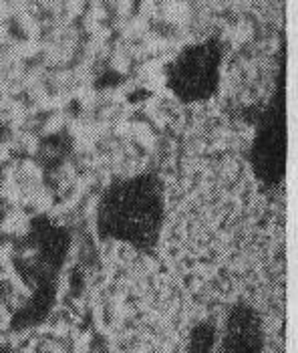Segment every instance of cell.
Returning <instances> with one entry per match:
<instances>
[{
  "instance_id": "obj_1",
  "label": "cell",
  "mask_w": 298,
  "mask_h": 353,
  "mask_svg": "<svg viewBox=\"0 0 298 353\" xmlns=\"http://www.w3.org/2000/svg\"><path fill=\"white\" fill-rule=\"evenodd\" d=\"M163 222L165 192L156 174L115 180L97 204V234L137 250H151L160 243Z\"/></svg>"
},
{
  "instance_id": "obj_4",
  "label": "cell",
  "mask_w": 298,
  "mask_h": 353,
  "mask_svg": "<svg viewBox=\"0 0 298 353\" xmlns=\"http://www.w3.org/2000/svg\"><path fill=\"white\" fill-rule=\"evenodd\" d=\"M264 341L266 335L262 315L244 301L232 305L224 323L217 353H262Z\"/></svg>"
},
{
  "instance_id": "obj_5",
  "label": "cell",
  "mask_w": 298,
  "mask_h": 353,
  "mask_svg": "<svg viewBox=\"0 0 298 353\" xmlns=\"http://www.w3.org/2000/svg\"><path fill=\"white\" fill-rule=\"evenodd\" d=\"M217 341V327L214 321H200L190 331L188 353H212Z\"/></svg>"
},
{
  "instance_id": "obj_3",
  "label": "cell",
  "mask_w": 298,
  "mask_h": 353,
  "mask_svg": "<svg viewBox=\"0 0 298 353\" xmlns=\"http://www.w3.org/2000/svg\"><path fill=\"white\" fill-rule=\"evenodd\" d=\"M220 59L222 53L214 41L188 47L169 69V89L188 103L210 99L220 79Z\"/></svg>"
},
{
  "instance_id": "obj_2",
  "label": "cell",
  "mask_w": 298,
  "mask_h": 353,
  "mask_svg": "<svg viewBox=\"0 0 298 353\" xmlns=\"http://www.w3.org/2000/svg\"><path fill=\"white\" fill-rule=\"evenodd\" d=\"M250 165L260 184L280 186L286 174V115L282 93L266 109L256 125L250 148Z\"/></svg>"
}]
</instances>
